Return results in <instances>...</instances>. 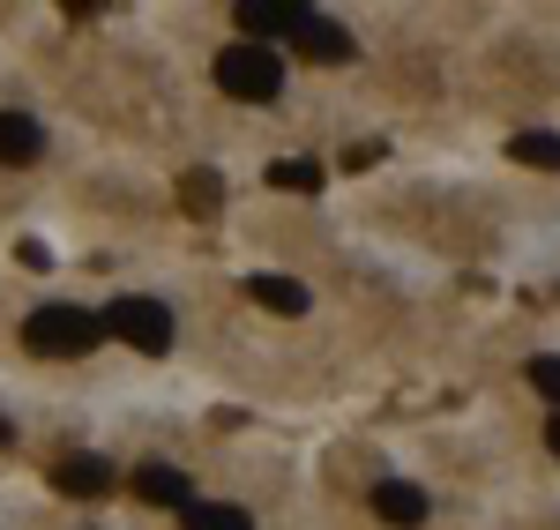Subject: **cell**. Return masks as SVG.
Masks as SVG:
<instances>
[{"mask_svg":"<svg viewBox=\"0 0 560 530\" xmlns=\"http://www.w3.org/2000/svg\"><path fill=\"white\" fill-rule=\"evenodd\" d=\"M217 90L224 97H240V105H277L284 97V60L269 52V45H224L217 52Z\"/></svg>","mask_w":560,"mask_h":530,"instance_id":"obj_1","label":"cell"},{"mask_svg":"<svg viewBox=\"0 0 560 530\" xmlns=\"http://www.w3.org/2000/svg\"><path fill=\"white\" fill-rule=\"evenodd\" d=\"M530 389H538L546 403H560V358H553V352H546V358H530Z\"/></svg>","mask_w":560,"mask_h":530,"instance_id":"obj_14","label":"cell"},{"mask_svg":"<svg viewBox=\"0 0 560 530\" xmlns=\"http://www.w3.org/2000/svg\"><path fill=\"white\" fill-rule=\"evenodd\" d=\"M179 530H255V516L232 500H195V508H179Z\"/></svg>","mask_w":560,"mask_h":530,"instance_id":"obj_10","label":"cell"},{"mask_svg":"<svg viewBox=\"0 0 560 530\" xmlns=\"http://www.w3.org/2000/svg\"><path fill=\"white\" fill-rule=\"evenodd\" d=\"M8 441H15V426H8V419H0V448H8Z\"/></svg>","mask_w":560,"mask_h":530,"instance_id":"obj_16","label":"cell"},{"mask_svg":"<svg viewBox=\"0 0 560 530\" xmlns=\"http://www.w3.org/2000/svg\"><path fill=\"white\" fill-rule=\"evenodd\" d=\"M292 45H300L306 60H351V31L337 23V15H314V8H300V23H292Z\"/></svg>","mask_w":560,"mask_h":530,"instance_id":"obj_5","label":"cell"},{"mask_svg":"<svg viewBox=\"0 0 560 530\" xmlns=\"http://www.w3.org/2000/svg\"><path fill=\"white\" fill-rule=\"evenodd\" d=\"M135 500H150V508H195V479L179 471V463H135Z\"/></svg>","mask_w":560,"mask_h":530,"instance_id":"obj_4","label":"cell"},{"mask_svg":"<svg viewBox=\"0 0 560 530\" xmlns=\"http://www.w3.org/2000/svg\"><path fill=\"white\" fill-rule=\"evenodd\" d=\"M97 329H105V337H120V344H128V352H142V358H165L173 352V307H158V299H113V307L97 314Z\"/></svg>","mask_w":560,"mask_h":530,"instance_id":"obj_3","label":"cell"},{"mask_svg":"<svg viewBox=\"0 0 560 530\" xmlns=\"http://www.w3.org/2000/svg\"><path fill=\"white\" fill-rule=\"evenodd\" d=\"M374 516L396 523V530H419L427 523V493L411 486V479H382V486H374Z\"/></svg>","mask_w":560,"mask_h":530,"instance_id":"obj_7","label":"cell"},{"mask_svg":"<svg viewBox=\"0 0 560 530\" xmlns=\"http://www.w3.org/2000/svg\"><path fill=\"white\" fill-rule=\"evenodd\" d=\"M23 344L38 358H83L105 344V329H97V314L90 307H38L23 321Z\"/></svg>","mask_w":560,"mask_h":530,"instance_id":"obj_2","label":"cell"},{"mask_svg":"<svg viewBox=\"0 0 560 530\" xmlns=\"http://www.w3.org/2000/svg\"><path fill=\"white\" fill-rule=\"evenodd\" d=\"M38 157H45L38 120H23V113H0V165H38Z\"/></svg>","mask_w":560,"mask_h":530,"instance_id":"obj_8","label":"cell"},{"mask_svg":"<svg viewBox=\"0 0 560 530\" xmlns=\"http://www.w3.org/2000/svg\"><path fill=\"white\" fill-rule=\"evenodd\" d=\"M509 157H516V165H530V173H560V134L523 128L516 142H509Z\"/></svg>","mask_w":560,"mask_h":530,"instance_id":"obj_11","label":"cell"},{"mask_svg":"<svg viewBox=\"0 0 560 530\" xmlns=\"http://www.w3.org/2000/svg\"><path fill=\"white\" fill-rule=\"evenodd\" d=\"M247 299L269 307V314H306L314 307V292H306L300 276H277V269H255V276H247Z\"/></svg>","mask_w":560,"mask_h":530,"instance_id":"obj_6","label":"cell"},{"mask_svg":"<svg viewBox=\"0 0 560 530\" xmlns=\"http://www.w3.org/2000/svg\"><path fill=\"white\" fill-rule=\"evenodd\" d=\"M269 187H284V195H322V165H314V157H284V165H269Z\"/></svg>","mask_w":560,"mask_h":530,"instance_id":"obj_12","label":"cell"},{"mask_svg":"<svg viewBox=\"0 0 560 530\" xmlns=\"http://www.w3.org/2000/svg\"><path fill=\"white\" fill-rule=\"evenodd\" d=\"M546 441H553V456H560V411H553V426H546Z\"/></svg>","mask_w":560,"mask_h":530,"instance_id":"obj_15","label":"cell"},{"mask_svg":"<svg viewBox=\"0 0 560 530\" xmlns=\"http://www.w3.org/2000/svg\"><path fill=\"white\" fill-rule=\"evenodd\" d=\"M179 202H187V210H202V217H210L217 202H224V187H217V173H187V179H179Z\"/></svg>","mask_w":560,"mask_h":530,"instance_id":"obj_13","label":"cell"},{"mask_svg":"<svg viewBox=\"0 0 560 530\" xmlns=\"http://www.w3.org/2000/svg\"><path fill=\"white\" fill-rule=\"evenodd\" d=\"M52 486L60 493H105L113 486V463H105V456H68V463H52Z\"/></svg>","mask_w":560,"mask_h":530,"instance_id":"obj_9","label":"cell"}]
</instances>
